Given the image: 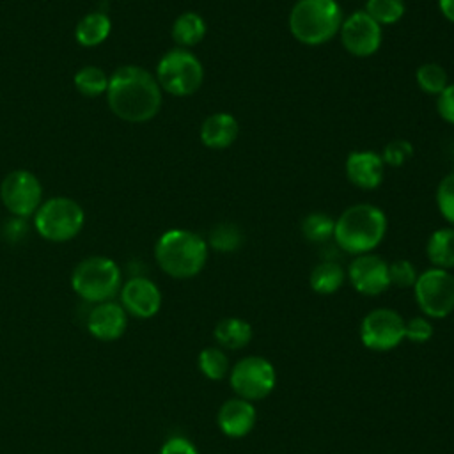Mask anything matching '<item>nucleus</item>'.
I'll use <instances>...</instances> for the list:
<instances>
[{"label":"nucleus","instance_id":"9","mask_svg":"<svg viewBox=\"0 0 454 454\" xmlns=\"http://www.w3.org/2000/svg\"><path fill=\"white\" fill-rule=\"evenodd\" d=\"M411 289L422 316L443 319L454 312V275L449 270H424Z\"/></svg>","mask_w":454,"mask_h":454},{"label":"nucleus","instance_id":"4","mask_svg":"<svg viewBox=\"0 0 454 454\" xmlns=\"http://www.w3.org/2000/svg\"><path fill=\"white\" fill-rule=\"evenodd\" d=\"M342 20L337 0H298L289 12V30L301 44L317 46L339 34Z\"/></svg>","mask_w":454,"mask_h":454},{"label":"nucleus","instance_id":"19","mask_svg":"<svg viewBox=\"0 0 454 454\" xmlns=\"http://www.w3.org/2000/svg\"><path fill=\"white\" fill-rule=\"evenodd\" d=\"M252 325L241 317H223L215 325L213 337L222 349H243L252 340Z\"/></svg>","mask_w":454,"mask_h":454},{"label":"nucleus","instance_id":"29","mask_svg":"<svg viewBox=\"0 0 454 454\" xmlns=\"http://www.w3.org/2000/svg\"><path fill=\"white\" fill-rule=\"evenodd\" d=\"M243 241L241 231L232 223H220L209 234V245L218 252H234Z\"/></svg>","mask_w":454,"mask_h":454},{"label":"nucleus","instance_id":"30","mask_svg":"<svg viewBox=\"0 0 454 454\" xmlns=\"http://www.w3.org/2000/svg\"><path fill=\"white\" fill-rule=\"evenodd\" d=\"M436 206L442 216L454 227V172L447 174L436 188Z\"/></svg>","mask_w":454,"mask_h":454},{"label":"nucleus","instance_id":"14","mask_svg":"<svg viewBox=\"0 0 454 454\" xmlns=\"http://www.w3.org/2000/svg\"><path fill=\"white\" fill-rule=\"evenodd\" d=\"M121 305L137 319L154 317L161 309V291L147 277H131L121 286Z\"/></svg>","mask_w":454,"mask_h":454},{"label":"nucleus","instance_id":"20","mask_svg":"<svg viewBox=\"0 0 454 454\" xmlns=\"http://www.w3.org/2000/svg\"><path fill=\"white\" fill-rule=\"evenodd\" d=\"M426 254L433 268H454V227L436 229L427 239Z\"/></svg>","mask_w":454,"mask_h":454},{"label":"nucleus","instance_id":"2","mask_svg":"<svg viewBox=\"0 0 454 454\" xmlns=\"http://www.w3.org/2000/svg\"><path fill=\"white\" fill-rule=\"evenodd\" d=\"M387 232L385 213L372 204H353L335 218L333 239L348 254L362 255L372 252Z\"/></svg>","mask_w":454,"mask_h":454},{"label":"nucleus","instance_id":"24","mask_svg":"<svg viewBox=\"0 0 454 454\" xmlns=\"http://www.w3.org/2000/svg\"><path fill=\"white\" fill-rule=\"evenodd\" d=\"M197 367L211 381H220L229 376L231 371V362L225 351L218 346H207L200 349L197 356Z\"/></svg>","mask_w":454,"mask_h":454},{"label":"nucleus","instance_id":"25","mask_svg":"<svg viewBox=\"0 0 454 454\" xmlns=\"http://www.w3.org/2000/svg\"><path fill=\"white\" fill-rule=\"evenodd\" d=\"M74 87L80 94L87 98H98L101 94H106L108 76L98 66H83L74 74Z\"/></svg>","mask_w":454,"mask_h":454},{"label":"nucleus","instance_id":"18","mask_svg":"<svg viewBox=\"0 0 454 454\" xmlns=\"http://www.w3.org/2000/svg\"><path fill=\"white\" fill-rule=\"evenodd\" d=\"M238 133V121L227 112L211 114L200 124V142L209 149H227L234 144Z\"/></svg>","mask_w":454,"mask_h":454},{"label":"nucleus","instance_id":"16","mask_svg":"<svg viewBox=\"0 0 454 454\" xmlns=\"http://www.w3.org/2000/svg\"><path fill=\"white\" fill-rule=\"evenodd\" d=\"M255 420L257 413L254 403L238 395L223 401L216 413V424L220 431L229 438L247 436L254 429Z\"/></svg>","mask_w":454,"mask_h":454},{"label":"nucleus","instance_id":"6","mask_svg":"<svg viewBox=\"0 0 454 454\" xmlns=\"http://www.w3.org/2000/svg\"><path fill=\"white\" fill-rule=\"evenodd\" d=\"M156 80L161 90L172 96H192L204 82V67L190 50L174 48L160 59L156 66Z\"/></svg>","mask_w":454,"mask_h":454},{"label":"nucleus","instance_id":"12","mask_svg":"<svg viewBox=\"0 0 454 454\" xmlns=\"http://www.w3.org/2000/svg\"><path fill=\"white\" fill-rule=\"evenodd\" d=\"M344 50L355 57H371L381 46V25L376 23L365 11H355L342 20L339 30Z\"/></svg>","mask_w":454,"mask_h":454},{"label":"nucleus","instance_id":"34","mask_svg":"<svg viewBox=\"0 0 454 454\" xmlns=\"http://www.w3.org/2000/svg\"><path fill=\"white\" fill-rule=\"evenodd\" d=\"M436 110L440 117L454 126V83H449L436 99Z\"/></svg>","mask_w":454,"mask_h":454},{"label":"nucleus","instance_id":"1","mask_svg":"<svg viewBox=\"0 0 454 454\" xmlns=\"http://www.w3.org/2000/svg\"><path fill=\"white\" fill-rule=\"evenodd\" d=\"M106 101L114 115L126 122H147L161 106V87L147 69L121 66L108 76Z\"/></svg>","mask_w":454,"mask_h":454},{"label":"nucleus","instance_id":"13","mask_svg":"<svg viewBox=\"0 0 454 454\" xmlns=\"http://www.w3.org/2000/svg\"><path fill=\"white\" fill-rule=\"evenodd\" d=\"M348 278L356 293L378 296L390 287L388 262L372 252L355 255L348 268Z\"/></svg>","mask_w":454,"mask_h":454},{"label":"nucleus","instance_id":"15","mask_svg":"<svg viewBox=\"0 0 454 454\" xmlns=\"http://www.w3.org/2000/svg\"><path fill=\"white\" fill-rule=\"evenodd\" d=\"M128 328V314L121 303L114 300L96 303L87 316L89 333L103 342L117 340L124 335Z\"/></svg>","mask_w":454,"mask_h":454},{"label":"nucleus","instance_id":"32","mask_svg":"<svg viewBox=\"0 0 454 454\" xmlns=\"http://www.w3.org/2000/svg\"><path fill=\"white\" fill-rule=\"evenodd\" d=\"M434 333L433 323L426 316H415L404 321V339L413 344L427 342Z\"/></svg>","mask_w":454,"mask_h":454},{"label":"nucleus","instance_id":"27","mask_svg":"<svg viewBox=\"0 0 454 454\" xmlns=\"http://www.w3.org/2000/svg\"><path fill=\"white\" fill-rule=\"evenodd\" d=\"M415 80H417V85L426 94H433V96H438L450 83L447 71L436 62L422 64L415 73Z\"/></svg>","mask_w":454,"mask_h":454},{"label":"nucleus","instance_id":"31","mask_svg":"<svg viewBox=\"0 0 454 454\" xmlns=\"http://www.w3.org/2000/svg\"><path fill=\"white\" fill-rule=\"evenodd\" d=\"M419 273L417 268L408 259H397L388 264L390 286L395 287H413Z\"/></svg>","mask_w":454,"mask_h":454},{"label":"nucleus","instance_id":"17","mask_svg":"<svg viewBox=\"0 0 454 454\" xmlns=\"http://www.w3.org/2000/svg\"><path fill=\"white\" fill-rule=\"evenodd\" d=\"M346 176L355 186L362 190L378 188L385 176V163L381 154L374 151L349 153L346 158Z\"/></svg>","mask_w":454,"mask_h":454},{"label":"nucleus","instance_id":"10","mask_svg":"<svg viewBox=\"0 0 454 454\" xmlns=\"http://www.w3.org/2000/svg\"><path fill=\"white\" fill-rule=\"evenodd\" d=\"M360 340L371 351H390L404 340V319L388 307L369 310L360 323Z\"/></svg>","mask_w":454,"mask_h":454},{"label":"nucleus","instance_id":"11","mask_svg":"<svg viewBox=\"0 0 454 454\" xmlns=\"http://www.w3.org/2000/svg\"><path fill=\"white\" fill-rule=\"evenodd\" d=\"M0 199L9 213L16 218L34 215L43 200V186L28 170L9 172L0 184Z\"/></svg>","mask_w":454,"mask_h":454},{"label":"nucleus","instance_id":"3","mask_svg":"<svg viewBox=\"0 0 454 454\" xmlns=\"http://www.w3.org/2000/svg\"><path fill=\"white\" fill-rule=\"evenodd\" d=\"M154 259L163 273L172 278H192L199 275L207 261V243L188 229L165 231L154 245Z\"/></svg>","mask_w":454,"mask_h":454},{"label":"nucleus","instance_id":"26","mask_svg":"<svg viewBox=\"0 0 454 454\" xmlns=\"http://www.w3.org/2000/svg\"><path fill=\"white\" fill-rule=\"evenodd\" d=\"M364 11L381 27L394 25L404 16L406 4L404 0H365Z\"/></svg>","mask_w":454,"mask_h":454},{"label":"nucleus","instance_id":"35","mask_svg":"<svg viewBox=\"0 0 454 454\" xmlns=\"http://www.w3.org/2000/svg\"><path fill=\"white\" fill-rule=\"evenodd\" d=\"M158 454H199V450L188 438L170 436L163 442Z\"/></svg>","mask_w":454,"mask_h":454},{"label":"nucleus","instance_id":"7","mask_svg":"<svg viewBox=\"0 0 454 454\" xmlns=\"http://www.w3.org/2000/svg\"><path fill=\"white\" fill-rule=\"evenodd\" d=\"M82 206L67 197H53L39 206L34 218L35 231L48 241H69L83 227Z\"/></svg>","mask_w":454,"mask_h":454},{"label":"nucleus","instance_id":"8","mask_svg":"<svg viewBox=\"0 0 454 454\" xmlns=\"http://www.w3.org/2000/svg\"><path fill=\"white\" fill-rule=\"evenodd\" d=\"M227 378L232 392L250 403L266 399L277 385V371L273 364L259 355L239 358L231 365Z\"/></svg>","mask_w":454,"mask_h":454},{"label":"nucleus","instance_id":"5","mask_svg":"<svg viewBox=\"0 0 454 454\" xmlns=\"http://www.w3.org/2000/svg\"><path fill=\"white\" fill-rule=\"evenodd\" d=\"M122 286L117 262L110 257L92 255L76 264L71 275L73 291L89 303H103L114 300Z\"/></svg>","mask_w":454,"mask_h":454},{"label":"nucleus","instance_id":"21","mask_svg":"<svg viewBox=\"0 0 454 454\" xmlns=\"http://www.w3.org/2000/svg\"><path fill=\"white\" fill-rule=\"evenodd\" d=\"M112 23L105 12H89L78 21L74 28V37L82 46L92 48L101 44L108 37Z\"/></svg>","mask_w":454,"mask_h":454},{"label":"nucleus","instance_id":"33","mask_svg":"<svg viewBox=\"0 0 454 454\" xmlns=\"http://www.w3.org/2000/svg\"><path fill=\"white\" fill-rule=\"evenodd\" d=\"M413 156V145L408 140H392L383 149V163L390 167H403Z\"/></svg>","mask_w":454,"mask_h":454},{"label":"nucleus","instance_id":"22","mask_svg":"<svg viewBox=\"0 0 454 454\" xmlns=\"http://www.w3.org/2000/svg\"><path fill=\"white\" fill-rule=\"evenodd\" d=\"M206 21L197 12H183L172 23V39L179 48H192L206 37Z\"/></svg>","mask_w":454,"mask_h":454},{"label":"nucleus","instance_id":"36","mask_svg":"<svg viewBox=\"0 0 454 454\" xmlns=\"http://www.w3.org/2000/svg\"><path fill=\"white\" fill-rule=\"evenodd\" d=\"M438 9L447 21L454 23V0H438Z\"/></svg>","mask_w":454,"mask_h":454},{"label":"nucleus","instance_id":"23","mask_svg":"<svg viewBox=\"0 0 454 454\" xmlns=\"http://www.w3.org/2000/svg\"><path fill=\"white\" fill-rule=\"evenodd\" d=\"M346 280L344 268L335 261H323L316 264L310 271V287L317 294H333L337 293Z\"/></svg>","mask_w":454,"mask_h":454},{"label":"nucleus","instance_id":"28","mask_svg":"<svg viewBox=\"0 0 454 454\" xmlns=\"http://www.w3.org/2000/svg\"><path fill=\"white\" fill-rule=\"evenodd\" d=\"M335 220L325 213H310L301 222L303 236L312 243H323L333 238Z\"/></svg>","mask_w":454,"mask_h":454}]
</instances>
